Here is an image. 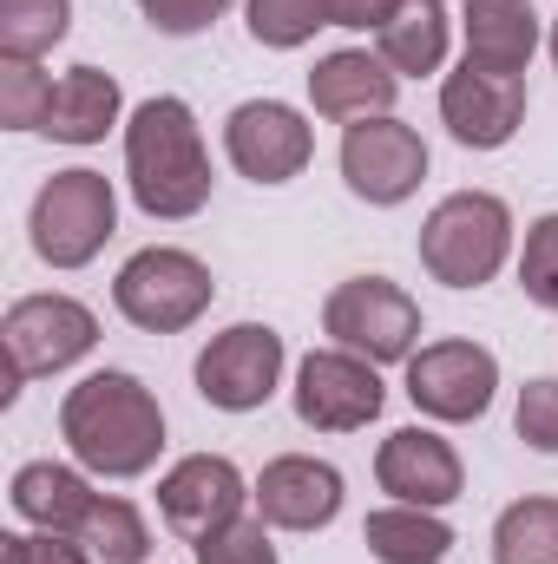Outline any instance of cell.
<instances>
[{"instance_id":"1","label":"cell","mask_w":558,"mask_h":564,"mask_svg":"<svg viewBox=\"0 0 558 564\" xmlns=\"http://www.w3.org/2000/svg\"><path fill=\"white\" fill-rule=\"evenodd\" d=\"M60 440L93 479H139L164 453V408L126 368H99L60 401Z\"/></svg>"},{"instance_id":"2","label":"cell","mask_w":558,"mask_h":564,"mask_svg":"<svg viewBox=\"0 0 558 564\" xmlns=\"http://www.w3.org/2000/svg\"><path fill=\"white\" fill-rule=\"evenodd\" d=\"M126 184L151 224H184L211 204V144L184 99L158 93L126 119Z\"/></svg>"},{"instance_id":"3","label":"cell","mask_w":558,"mask_h":564,"mask_svg":"<svg viewBox=\"0 0 558 564\" xmlns=\"http://www.w3.org/2000/svg\"><path fill=\"white\" fill-rule=\"evenodd\" d=\"M513 257V210L493 191H453L420 224V270L447 289H486Z\"/></svg>"},{"instance_id":"4","label":"cell","mask_w":558,"mask_h":564,"mask_svg":"<svg viewBox=\"0 0 558 564\" xmlns=\"http://www.w3.org/2000/svg\"><path fill=\"white\" fill-rule=\"evenodd\" d=\"M119 230V191L106 171H53L26 210V237H33V257L46 270H86Z\"/></svg>"},{"instance_id":"5","label":"cell","mask_w":558,"mask_h":564,"mask_svg":"<svg viewBox=\"0 0 558 564\" xmlns=\"http://www.w3.org/2000/svg\"><path fill=\"white\" fill-rule=\"evenodd\" d=\"M322 335L375 368L388 361H415L420 348V302L388 276H348L329 289L322 302Z\"/></svg>"},{"instance_id":"6","label":"cell","mask_w":558,"mask_h":564,"mask_svg":"<svg viewBox=\"0 0 558 564\" xmlns=\"http://www.w3.org/2000/svg\"><path fill=\"white\" fill-rule=\"evenodd\" d=\"M217 282H211V263L191 257V250H171V243H151L139 257H126V270L112 276V302L119 315L144 328V335H178L191 328L204 308H211Z\"/></svg>"},{"instance_id":"7","label":"cell","mask_w":558,"mask_h":564,"mask_svg":"<svg viewBox=\"0 0 558 564\" xmlns=\"http://www.w3.org/2000/svg\"><path fill=\"white\" fill-rule=\"evenodd\" d=\"M7 335V361H13V388L40 381V375H66L73 361H86L99 348V315L79 302V295H20L0 322Z\"/></svg>"},{"instance_id":"8","label":"cell","mask_w":558,"mask_h":564,"mask_svg":"<svg viewBox=\"0 0 558 564\" xmlns=\"http://www.w3.org/2000/svg\"><path fill=\"white\" fill-rule=\"evenodd\" d=\"M289 401H296V421L309 426V433H362L368 421H382L388 388H382L375 361H362V355H348V348L329 341V348H309L296 361Z\"/></svg>"},{"instance_id":"9","label":"cell","mask_w":558,"mask_h":564,"mask_svg":"<svg viewBox=\"0 0 558 564\" xmlns=\"http://www.w3.org/2000/svg\"><path fill=\"white\" fill-rule=\"evenodd\" d=\"M282 361H289V348L270 322H230L197 355V394L217 414H257L282 388Z\"/></svg>"},{"instance_id":"10","label":"cell","mask_w":558,"mask_h":564,"mask_svg":"<svg viewBox=\"0 0 558 564\" xmlns=\"http://www.w3.org/2000/svg\"><path fill=\"white\" fill-rule=\"evenodd\" d=\"M427 177V139L415 126H401L395 112L388 119H362V126H342V184L375 204V210H395L408 204Z\"/></svg>"},{"instance_id":"11","label":"cell","mask_w":558,"mask_h":564,"mask_svg":"<svg viewBox=\"0 0 558 564\" xmlns=\"http://www.w3.org/2000/svg\"><path fill=\"white\" fill-rule=\"evenodd\" d=\"M500 394V355L480 341H427L408 361V401L427 421H480Z\"/></svg>"},{"instance_id":"12","label":"cell","mask_w":558,"mask_h":564,"mask_svg":"<svg viewBox=\"0 0 558 564\" xmlns=\"http://www.w3.org/2000/svg\"><path fill=\"white\" fill-rule=\"evenodd\" d=\"M257 499V486L237 473V459L224 453H184L164 479H158V519L178 532V539H211L224 525L244 519V506Z\"/></svg>"},{"instance_id":"13","label":"cell","mask_w":558,"mask_h":564,"mask_svg":"<svg viewBox=\"0 0 558 564\" xmlns=\"http://www.w3.org/2000/svg\"><path fill=\"white\" fill-rule=\"evenodd\" d=\"M224 158L250 184H289L315 158V126L282 99H244L224 119Z\"/></svg>"},{"instance_id":"14","label":"cell","mask_w":558,"mask_h":564,"mask_svg":"<svg viewBox=\"0 0 558 564\" xmlns=\"http://www.w3.org/2000/svg\"><path fill=\"white\" fill-rule=\"evenodd\" d=\"M440 126L453 132V144H466V151L513 144L519 126H526V79L480 73V66L460 59V73L440 79Z\"/></svg>"},{"instance_id":"15","label":"cell","mask_w":558,"mask_h":564,"mask_svg":"<svg viewBox=\"0 0 558 564\" xmlns=\"http://www.w3.org/2000/svg\"><path fill=\"white\" fill-rule=\"evenodd\" d=\"M375 486L388 499H401V506L440 512V506H453L466 492V466H460L453 440H440L433 426H395L382 440V453H375Z\"/></svg>"},{"instance_id":"16","label":"cell","mask_w":558,"mask_h":564,"mask_svg":"<svg viewBox=\"0 0 558 564\" xmlns=\"http://www.w3.org/2000/svg\"><path fill=\"white\" fill-rule=\"evenodd\" d=\"M342 473L315 453H277L257 473V519L270 532H322L342 519Z\"/></svg>"},{"instance_id":"17","label":"cell","mask_w":558,"mask_h":564,"mask_svg":"<svg viewBox=\"0 0 558 564\" xmlns=\"http://www.w3.org/2000/svg\"><path fill=\"white\" fill-rule=\"evenodd\" d=\"M401 99V73L368 53V46H342V53H322L315 73H309V106L315 119L329 126H362V119H388Z\"/></svg>"},{"instance_id":"18","label":"cell","mask_w":558,"mask_h":564,"mask_svg":"<svg viewBox=\"0 0 558 564\" xmlns=\"http://www.w3.org/2000/svg\"><path fill=\"white\" fill-rule=\"evenodd\" d=\"M460 40H466V66L526 79L533 53L546 46V26L533 0H460Z\"/></svg>"},{"instance_id":"19","label":"cell","mask_w":558,"mask_h":564,"mask_svg":"<svg viewBox=\"0 0 558 564\" xmlns=\"http://www.w3.org/2000/svg\"><path fill=\"white\" fill-rule=\"evenodd\" d=\"M7 499H13V519H26L33 532H60V539H79V525L99 506L86 466H60V459H26L13 473Z\"/></svg>"},{"instance_id":"20","label":"cell","mask_w":558,"mask_h":564,"mask_svg":"<svg viewBox=\"0 0 558 564\" xmlns=\"http://www.w3.org/2000/svg\"><path fill=\"white\" fill-rule=\"evenodd\" d=\"M119 119H126V93H119V79L99 73V66H73V73H60L40 132H46L53 144H99Z\"/></svg>"},{"instance_id":"21","label":"cell","mask_w":558,"mask_h":564,"mask_svg":"<svg viewBox=\"0 0 558 564\" xmlns=\"http://www.w3.org/2000/svg\"><path fill=\"white\" fill-rule=\"evenodd\" d=\"M447 40H453L447 0H401L395 20L375 33V53H382L401 79H427V73L447 66Z\"/></svg>"},{"instance_id":"22","label":"cell","mask_w":558,"mask_h":564,"mask_svg":"<svg viewBox=\"0 0 558 564\" xmlns=\"http://www.w3.org/2000/svg\"><path fill=\"white\" fill-rule=\"evenodd\" d=\"M362 545H368L375 564H447L453 525H447L440 512H427V506H401V499H395V506L368 512Z\"/></svg>"},{"instance_id":"23","label":"cell","mask_w":558,"mask_h":564,"mask_svg":"<svg viewBox=\"0 0 558 564\" xmlns=\"http://www.w3.org/2000/svg\"><path fill=\"white\" fill-rule=\"evenodd\" d=\"M493 564H558V499H513L493 519Z\"/></svg>"},{"instance_id":"24","label":"cell","mask_w":558,"mask_h":564,"mask_svg":"<svg viewBox=\"0 0 558 564\" xmlns=\"http://www.w3.org/2000/svg\"><path fill=\"white\" fill-rule=\"evenodd\" d=\"M79 552L93 564H144L151 558V525L132 499H106L93 506V519L79 525Z\"/></svg>"},{"instance_id":"25","label":"cell","mask_w":558,"mask_h":564,"mask_svg":"<svg viewBox=\"0 0 558 564\" xmlns=\"http://www.w3.org/2000/svg\"><path fill=\"white\" fill-rule=\"evenodd\" d=\"M73 33V0H0V59H46Z\"/></svg>"},{"instance_id":"26","label":"cell","mask_w":558,"mask_h":564,"mask_svg":"<svg viewBox=\"0 0 558 564\" xmlns=\"http://www.w3.org/2000/svg\"><path fill=\"white\" fill-rule=\"evenodd\" d=\"M244 26H250L257 46L296 53V46H309L329 26V7L322 0H244Z\"/></svg>"},{"instance_id":"27","label":"cell","mask_w":558,"mask_h":564,"mask_svg":"<svg viewBox=\"0 0 558 564\" xmlns=\"http://www.w3.org/2000/svg\"><path fill=\"white\" fill-rule=\"evenodd\" d=\"M53 86L40 73V59H0V126L7 132H40L46 126V106H53Z\"/></svg>"},{"instance_id":"28","label":"cell","mask_w":558,"mask_h":564,"mask_svg":"<svg viewBox=\"0 0 558 564\" xmlns=\"http://www.w3.org/2000/svg\"><path fill=\"white\" fill-rule=\"evenodd\" d=\"M519 289L533 308L558 315V210L526 224V250H519Z\"/></svg>"},{"instance_id":"29","label":"cell","mask_w":558,"mask_h":564,"mask_svg":"<svg viewBox=\"0 0 558 564\" xmlns=\"http://www.w3.org/2000/svg\"><path fill=\"white\" fill-rule=\"evenodd\" d=\"M191 552H197V564H282L270 525H264V519H250V512H244L237 525H224V532L197 539Z\"/></svg>"},{"instance_id":"30","label":"cell","mask_w":558,"mask_h":564,"mask_svg":"<svg viewBox=\"0 0 558 564\" xmlns=\"http://www.w3.org/2000/svg\"><path fill=\"white\" fill-rule=\"evenodd\" d=\"M513 426L533 453H558V381L552 375H533L519 388V408H513Z\"/></svg>"},{"instance_id":"31","label":"cell","mask_w":558,"mask_h":564,"mask_svg":"<svg viewBox=\"0 0 558 564\" xmlns=\"http://www.w3.org/2000/svg\"><path fill=\"white\" fill-rule=\"evenodd\" d=\"M139 13L158 26V33L191 40V33H204V26L224 13V0H139Z\"/></svg>"},{"instance_id":"32","label":"cell","mask_w":558,"mask_h":564,"mask_svg":"<svg viewBox=\"0 0 558 564\" xmlns=\"http://www.w3.org/2000/svg\"><path fill=\"white\" fill-rule=\"evenodd\" d=\"M0 545H7L0 552L7 564H93L79 552V539H60V532H7Z\"/></svg>"},{"instance_id":"33","label":"cell","mask_w":558,"mask_h":564,"mask_svg":"<svg viewBox=\"0 0 558 564\" xmlns=\"http://www.w3.org/2000/svg\"><path fill=\"white\" fill-rule=\"evenodd\" d=\"M329 7V26H348V33H382L395 20L401 0H322Z\"/></svg>"},{"instance_id":"34","label":"cell","mask_w":558,"mask_h":564,"mask_svg":"<svg viewBox=\"0 0 558 564\" xmlns=\"http://www.w3.org/2000/svg\"><path fill=\"white\" fill-rule=\"evenodd\" d=\"M546 53H552V66H558V20L546 26Z\"/></svg>"}]
</instances>
